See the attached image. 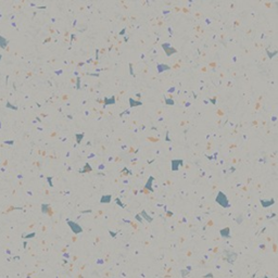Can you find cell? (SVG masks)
<instances>
[{
	"label": "cell",
	"mask_w": 278,
	"mask_h": 278,
	"mask_svg": "<svg viewBox=\"0 0 278 278\" xmlns=\"http://www.w3.org/2000/svg\"><path fill=\"white\" fill-rule=\"evenodd\" d=\"M68 225L70 226H71V228L73 229V231L75 232V234H78V232H81V228L79 227V225H77V224H75V223H73V222H71V220H68Z\"/></svg>",
	"instance_id": "cell-1"
},
{
	"label": "cell",
	"mask_w": 278,
	"mask_h": 278,
	"mask_svg": "<svg viewBox=\"0 0 278 278\" xmlns=\"http://www.w3.org/2000/svg\"><path fill=\"white\" fill-rule=\"evenodd\" d=\"M7 44H8V40L6 38H3L2 36H0V47L1 48H5L7 46Z\"/></svg>",
	"instance_id": "cell-2"
},
{
	"label": "cell",
	"mask_w": 278,
	"mask_h": 278,
	"mask_svg": "<svg viewBox=\"0 0 278 278\" xmlns=\"http://www.w3.org/2000/svg\"><path fill=\"white\" fill-rule=\"evenodd\" d=\"M110 199H111V197H110V196H108V197H102V200H101V202L103 203V202H109L110 201Z\"/></svg>",
	"instance_id": "cell-3"
}]
</instances>
